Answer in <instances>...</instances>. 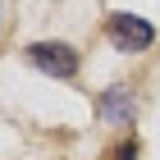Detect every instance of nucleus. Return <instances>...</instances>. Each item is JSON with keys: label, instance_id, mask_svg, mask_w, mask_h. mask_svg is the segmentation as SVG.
Here are the masks:
<instances>
[{"label": "nucleus", "instance_id": "2", "mask_svg": "<svg viewBox=\"0 0 160 160\" xmlns=\"http://www.w3.org/2000/svg\"><path fill=\"white\" fill-rule=\"evenodd\" d=\"M28 60L37 64L41 73H50V78H78V50L73 46H64V41H32L28 46Z\"/></svg>", "mask_w": 160, "mask_h": 160}, {"label": "nucleus", "instance_id": "3", "mask_svg": "<svg viewBox=\"0 0 160 160\" xmlns=\"http://www.w3.org/2000/svg\"><path fill=\"white\" fill-rule=\"evenodd\" d=\"M133 114H137V101H133L128 87H110V92L101 96V119L105 123H128Z\"/></svg>", "mask_w": 160, "mask_h": 160}, {"label": "nucleus", "instance_id": "1", "mask_svg": "<svg viewBox=\"0 0 160 160\" xmlns=\"http://www.w3.org/2000/svg\"><path fill=\"white\" fill-rule=\"evenodd\" d=\"M105 37L114 41V50H123V55H137V50H147L151 41H156V28H151L147 18H137V14H110Z\"/></svg>", "mask_w": 160, "mask_h": 160}, {"label": "nucleus", "instance_id": "4", "mask_svg": "<svg viewBox=\"0 0 160 160\" xmlns=\"http://www.w3.org/2000/svg\"><path fill=\"white\" fill-rule=\"evenodd\" d=\"M105 160H137V142H119V147H114Z\"/></svg>", "mask_w": 160, "mask_h": 160}]
</instances>
